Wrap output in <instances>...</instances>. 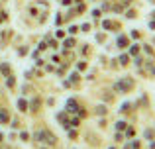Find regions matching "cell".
Segmentation results:
<instances>
[{"instance_id":"1","label":"cell","mask_w":155,"mask_h":149,"mask_svg":"<svg viewBox=\"0 0 155 149\" xmlns=\"http://www.w3.org/2000/svg\"><path fill=\"white\" fill-rule=\"evenodd\" d=\"M35 138H38V139H43V141L49 143V145H53V143H55V135L49 134V131H39V134L35 135Z\"/></svg>"},{"instance_id":"2","label":"cell","mask_w":155,"mask_h":149,"mask_svg":"<svg viewBox=\"0 0 155 149\" xmlns=\"http://www.w3.org/2000/svg\"><path fill=\"white\" fill-rule=\"evenodd\" d=\"M116 88L118 90H130V88H132V80H120V83H116Z\"/></svg>"},{"instance_id":"3","label":"cell","mask_w":155,"mask_h":149,"mask_svg":"<svg viewBox=\"0 0 155 149\" xmlns=\"http://www.w3.org/2000/svg\"><path fill=\"white\" fill-rule=\"evenodd\" d=\"M67 106H69V112H79V106H77V102H75V100H69V102H67Z\"/></svg>"},{"instance_id":"4","label":"cell","mask_w":155,"mask_h":149,"mask_svg":"<svg viewBox=\"0 0 155 149\" xmlns=\"http://www.w3.org/2000/svg\"><path fill=\"white\" fill-rule=\"evenodd\" d=\"M0 73H2V75H4V76H6V79H8V76H10V67H8L6 63H4V65L0 67Z\"/></svg>"},{"instance_id":"5","label":"cell","mask_w":155,"mask_h":149,"mask_svg":"<svg viewBox=\"0 0 155 149\" xmlns=\"http://www.w3.org/2000/svg\"><path fill=\"white\" fill-rule=\"evenodd\" d=\"M118 45H120V47H122V49H124V47H126V45H128V37H126V35H122V37H120V39H118Z\"/></svg>"},{"instance_id":"6","label":"cell","mask_w":155,"mask_h":149,"mask_svg":"<svg viewBox=\"0 0 155 149\" xmlns=\"http://www.w3.org/2000/svg\"><path fill=\"white\" fill-rule=\"evenodd\" d=\"M8 122V114L4 110H0V124H6Z\"/></svg>"},{"instance_id":"7","label":"cell","mask_w":155,"mask_h":149,"mask_svg":"<svg viewBox=\"0 0 155 149\" xmlns=\"http://www.w3.org/2000/svg\"><path fill=\"white\" fill-rule=\"evenodd\" d=\"M128 63H130V57L128 55H122L120 57V65H128Z\"/></svg>"},{"instance_id":"8","label":"cell","mask_w":155,"mask_h":149,"mask_svg":"<svg viewBox=\"0 0 155 149\" xmlns=\"http://www.w3.org/2000/svg\"><path fill=\"white\" fill-rule=\"evenodd\" d=\"M18 108H20V110H26V108H28V104H26V100H18Z\"/></svg>"},{"instance_id":"9","label":"cell","mask_w":155,"mask_h":149,"mask_svg":"<svg viewBox=\"0 0 155 149\" xmlns=\"http://www.w3.org/2000/svg\"><path fill=\"white\" fill-rule=\"evenodd\" d=\"M130 53H132V55H137V53H140V45H132Z\"/></svg>"},{"instance_id":"10","label":"cell","mask_w":155,"mask_h":149,"mask_svg":"<svg viewBox=\"0 0 155 149\" xmlns=\"http://www.w3.org/2000/svg\"><path fill=\"white\" fill-rule=\"evenodd\" d=\"M31 108H34V110H38V108H39V100H31Z\"/></svg>"},{"instance_id":"11","label":"cell","mask_w":155,"mask_h":149,"mask_svg":"<svg viewBox=\"0 0 155 149\" xmlns=\"http://www.w3.org/2000/svg\"><path fill=\"white\" fill-rule=\"evenodd\" d=\"M116 128H118V130H126V122H118Z\"/></svg>"},{"instance_id":"12","label":"cell","mask_w":155,"mask_h":149,"mask_svg":"<svg viewBox=\"0 0 155 149\" xmlns=\"http://www.w3.org/2000/svg\"><path fill=\"white\" fill-rule=\"evenodd\" d=\"M77 69H79V71H84V69H87V65H84V63H83V61H81V63H79V65H77Z\"/></svg>"},{"instance_id":"13","label":"cell","mask_w":155,"mask_h":149,"mask_svg":"<svg viewBox=\"0 0 155 149\" xmlns=\"http://www.w3.org/2000/svg\"><path fill=\"white\" fill-rule=\"evenodd\" d=\"M96 112H98V114H106V108L104 106H98V108H96Z\"/></svg>"},{"instance_id":"14","label":"cell","mask_w":155,"mask_h":149,"mask_svg":"<svg viewBox=\"0 0 155 149\" xmlns=\"http://www.w3.org/2000/svg\"><path fill=\"white\" fill-rule=\"evenodd\" d=\"M132 37H134V39H140V31H137V30H134V34H132Z\"/></svg>"},{"instance_id":"15","label":"cell","mask_w":155,"mask_h":149,"mask_svg":"<svg viewBox=\"0 0 155 149\" xmlns=\"http://www.w3.org/2000/svg\"><path fill=\"white\" fill-rule=\"evenodd\" d=\"M65 45H67V47H73V45H75V41H73V39H67V41H65Z\"/></svg>"},{"instance_id":"16","label":"cell","mask_w":155,"mask_h":149,"mask_svg":"<svg viewBox=\"0 0 155 149\" xmlns=\"http://www.w3.org/2000/svg\"><path fill=\"white\" fill-rule=\"evenodd\" d=\"M71 80H73V83H77V80H79V75H77V73L71 75Z\"/></svg>"},{"instance_id":"17","label":"cell","mask_w":155,"mask_h":149,"mask_svg":"<svg viewBox=\"0 0 155 149\" xmlns=\"http://www.w3.org/2000/svg\"><path fill=\"white\" fill-rule=\"evenodd\" d=\"M149 28H151V30H155V20H149Z\"/></svg>"},{"instance_id":"18","label":"cell","mask_w":155,"mask_h":149,"mask_svg":"<svg viewBox=\"0 0 155 149\" xmlns=\"http://www.w3.org/2000/svg\"><path fill=\"white\" fill-rule=\"evenodd\" d=\"M149 2H151V4H155V0H149Z\"/></svg>"},{"instance_id":"19","label":"cell","mask_w":155,"mask_h":149,"mask_svg":"<svg viewBox=\"0 0 155 149\" xmlns=\"http://www.w3.org/2000/svg\"><path fill=\"white\" fill-rule=\"evenodd\" d=\"M0 141H2V134H0Z\"/></svg>"}]
</instances>
